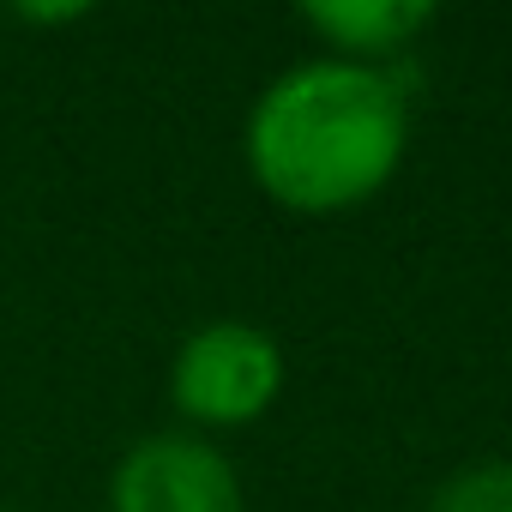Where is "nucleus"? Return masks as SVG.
<instances>
[{"mask_svg": "<svg viewBox=\"0 0 512 512\" xmlns=\"http://www.w3.org/2000/svg\"><path fill=\"white\" fill-rule=\"evenodd\" d=\"M13 19H25V25H73V19H91V7H13Z\"/></svg>", "mask_w": 512, "mask_h": 512, "instance_id": "nucleus-6", "label": "nucleus"}, {"mask_svg": "<svg viewBox=\"0 0 512 512\" xmlns=\"http://www.w3.org/2000/svg\"><path fill=\"white\" fill-rule=\"evenodd\" d=\"M109 512H247L229 452L205 434H145L109 476Z\"/></svg>", "mask_w": 512, "mask_h": 512, "instance_id": "nucleus-3", "label": "nucleus"}, {"mask_svg": "<svg viewBox=\"0 0 512 512\" xmlns=\"http://www.w3.org/2000/svg\"><path fill=\"white\" fill-rule=\"evenodd\" d=\"M241 157L260 193L296 217H338L392 187L410 157V91L398 67L296 61L247 109Z\"/></svg>", "mask_w": 512, "mask_h": 512, "instance_id": "nucleus-1", "label": "nucleus"}, {"mask_svg": "<svg viewBox=\"0 0 512 512\" xmlns=\"http://www.w3.org/2000/svg\"><path fill=\"white\" fill-rule=\"evenodd\" d=\"M428 512H512V458H476L452 470L428 494Z\"/></svg>", "mask_w": 512, "mask_h": 512, "instance_id": "nucleus-5", "label": "nucleus"}, {"mask_svg": "<svg viewBox=\"0 0 512 512\" xmlns=\"http://www.w3.org/2000/svg\"><path fill=\"white\" fill-rule=\"evenodd\" d=\"M434 7L428 0H308L302 25L320 37V49L332 61H356V67H398L428 31H434Z\"/></svg>", "mask_w": 512, "mask_h": 512, "instance_id": "nucleus-4", "label": "nucleus"}, {"mask_svg": "<svg viewBox=\"0 0 512 512\" xmlns=\"http://www.w3.org/2000/svg\"><path fill=\"white\" fill-rule=\"evenodd\" d=\"M284 380H290V362H284V344L266 326L205 320L175 344L169 404L187 422V434H199V428H247L284 398Z\"/></svg>", "mask_w": 512, "mask_h": 512, "instance_id": "nucleus-2", "label": "nucleus"}, {"mask_svg": "<svg viewBox=\"0 0 512 512\" xmlns=\"http://www.w3.org/2000/svg\"><path fill=\"white\" fill-rule=\"evenodd\" d=\"M0 512H13V506H0Z\"/></svg>", "mask_w": 512, "mask_h": 512, "instance_id": "nucleus-7", "label": "nucleus"}]
</instances>
